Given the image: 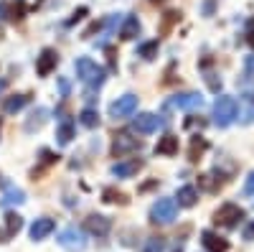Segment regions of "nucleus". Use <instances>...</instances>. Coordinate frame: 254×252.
I'll list each match as a JSON object with an SVG mask.
<instances>
[{
  "label": "nucleus",
  "mask_w": 254,
  "mask_h": 252,
  "mask_svg": "<svg viewBox=\"0 0 254 252\" xmlns=\"http://www.w3.org/2000/svg\"><path fill=\"white\" fill-rule=\"evenodd\" d=\"M214 5L216 0H203V15H214Z\"/></svg>",
  "instance_id": "2f4dec72"
},
{
  "label": "nucleus",
  "mask_w": 254,
  "mask_h": 252,
  "mask_svg": "<svg viewBox=\"0 0 254 252\" xmlns=\"http://www.w3.org/2000/svg\"><path fill=\"white\" fill-rule=\"evenodd\" d=\"M178 214V204L176 199H158L153 206H150V222L153 224H171Z\"/></svg>",
  "instance_id": "7ed1b4c3"
},
{
  "label": "nucleus",
  "mask_w": 254,
  "mask_h": 252,
  "mask_svg": "<svg viewBox=\"0 0 254 252\" xmlns=\"http://www.w3.org/2000/svg\"><path fill=\"white\" fill-rule=\"evenodd\" d=\"M56 138H59V145H69L71 138H74V122H71V120H61Z\"/></svg>",
  "instance_id": "aec40b11"
},
{
  "label": "nucleus",
  "mask_w": 254,
  "mask_h": 252,
  "mask_svg": "<svg viewBox=\"0 0 254 252\" xmlns=\"http://www.w3.org/2000/svg\"><path fill=\"white\" fill-rule=\"evenodd\" d=\"M206 148H208V143H206L203 138H198V135H196V138H193V143H190L188 158H190V161H198V156H201V153H203Z\"/></svg>",
  "instance_id": "393cba45"
},
{
  "label": "nucleus",
  "mask_w": 254,
  "mask_h": 252,
  "mask_svg": "<svg viewBox=\"0 0 254 252\" xmlns=\"http://www.w3.org/2000/svg\"><path fill=\"white\" fill-rule=\"evenodd\" d=\"M137 33H140V20H137V15H127L125 23H122V28H120V38L132 41Z\"/></svg>",
  "instance_id": "f3484780"
},
{
  "label": "nucleus",
  "mask_w": 254,
  "mask_h": 252,
  "mask_svg": "<svg viewBox=\"0 0 254 252\" xmlns=\"http://www.w3.org/2000/svg\"><path fill=\"white\" fill-rule=\"evenodd\" d=\"M56 64H59V54H56L54 49H44V51H41V56L36 59V72H38V77H49V74L56 69Z\"/></svg>",
  "instance_id": "9d476101"
},
{
  "label": "nucleus",
  "mask_w": 254,
  "mask_h": 252,
  "mask_svg": "<svg viewBox=\"0 0 254 252\" xmlns=\"http://www.w3.org/2000/svg\"><path fill=\"white\" fill-rule=\"evenodd\" d=\"M155 153L158 156H176L178 153V138L176 135H163L155 145Z\"/></svg>",
  "instance_id": "2eb2a0df"
},
{
  "label": "nucleus",
  "mask_w": 254,
  "mask_h": 252,
  "mask_svg": "<svg viewBox=\"0 0 254 252\" xmlns=\"http://www.w3.org/2000/svg\"><path fill=\"white\" fill-rule=\"evenodd\" d=\"M59 245L66 252H84L87 250V235L79 227H66L59 232Z\"/></svg>",
  "instance_id": "20e7f679"
},
{
  "label": "nucleus",
  "mask_w": 254,
  "mask_h": 252,
  "mask_svg": "<svg viewBox=\"0 0 254 252\" xmlns=\"http://www.w3.org/2000/svg\"><path fill=\"white\" fill-rule=\"evenodd\" d=\"M102 201H107V204H125L127 199H125V194H120V191H115V188H104L102 191Z\"/></svg>",
  "instance_id": "a878e982"
},
{
  "label": "nucleus",
  "mask_w": 254,
  "mask_h": 252,
  "mask_svg": "<svg viewBox=\"0 0 254 252\" xmlns=\"http://www.w3.org/2000/svg\"><path fill=\"white\" fill-rule=\"evenodd\" d=\"M244 194H247V196H254V171L249 173V178H247V183H244Z\"/></svg>",
  "instance_id": "c756f323"
},
{
  "label": "nucleus",
  "mask_w": 254,
  "mask_h": 252,
  "mask_svg": "<svg viewBox=\"0 0 254 252\" xmlns=\"http://www.w3.org/2000/svg\"><path fill=\"white\" fill-rule=\"evenodd\" d=\"M178 15L181 13H176V10H168L165 13V18H163V26H160V33H168L173 28V23H178Z\"/></svg>",
  "instance_id": "cd10ccee"
},
{
  "label": "nucleus",
  "mask_w": 254,
  "mask_h": 252,
  "mask_svg": "<svg viewBox=\"0 0 254 252\" xmlns=\"http://www.w3.org/2000/svg\"><path fill=\"white\" fill-rule=\"evenodd\" d=\"M237 115H239V104H237L234 97H226V94L216 97V102H214V122L219 125V128H229V125L237 120Z\"/></svg>",
  "instance_id": "f03ea898"
},
{
  "label": "nucleus",
  "mask_w": 254,
  "mask_h": 252,
  "mask_svg": "<svg viewBox=\"0 0 254 252\" xmlns=\"http://www.w3.org/2000/svg\"><path fill=\"white\" fill-rule=\"evenodd\" d=\"M84 15H87V8H79V10H76V13H74V18H71V20H69V26H71V23H76V20H81V18H84Z\"/></svg>",
  "instance_id": "473e14b6"
},
{
  "label": "nucleus",
  "mask_w": 254,
  "mask_h": 252,
  "mask_svg": "<svg viewBox=\"0 0 254 252\" xmlns=\"http://www.w3.org/2000/svg\"><path fill=\"white\" fill-rule=\"evenodd\" d=\"M176 199H178V206H196V201H198L196 186H181L178 194H176Z\"/></svg>",
  "instance_id": "a211bd4d"
},
{
  "label": "nucleus",
  "mask_w": 254,
  "mask_h": 252,
  "mask_svg": "<svg viewBox=\"0 0 254 252\" xmlns=\"http://www.w3.org/2000/svg\"><path fill=\"white\" fill-rule=\"evenodd\" d=\"M46 117H49V110H44V107H38L31 117H28V122H26V133H33V130H41L44 128V122H46Z\"/></svg>",
  "instance_id": "6ab92c4d"
},
{
  "label": "nucleus",
  "mask_w": 254,
  "mask_h": 252,
  "mask_svg": "<svg viewBox=\"0 0 254 252\" xmlns=\"http://www.w3.org/2000/svg\"><path fill=\"white\" fill-rule=\"evenodd\" d=\"M132 128H135L137 133H142V135H150V133H155V130L160 128V117L153 115V112H140V115L132 120Z\"/></svg>",
  "instance_id": "1a4fd4ad"
},
{
  "label": "nucleus",
  "mask_w": 254,
  "mask_h": 252,
  "mask_svg": "<svg viewBox=\"0 0 254 252\" xmlns=\"http://www.w3.org/2000/svg\"><path fill=\"white\" fill-rule=\"evenodd\" d=\"M140 168H142V161H140V158L120 161V163L112 166V176H117V178H132V176L140 171Z\"/></svg>",
  "instance_id": "f8f14e48"
},
{
  "label": "nucleus",
  "mask_w": 254,
  "mask_h": 252,
  "mask_svg": "<svg viewBox=\"0 0 254 252\" xmlns=\"http://www.w3.org/2000/svg\"><path fill=\"white\" fill-rule=\"evenodd\" d=\"M79 122L84 125V128H97V125H99V115H97V110H92V107L81 110V115H79Z\"/></svg>",
  "instance_id": "b1692460"
},
{
  "label": "nucleus",
  "mask_w": 254,
  "mask_h": 252,
  "mask_svg": "<svg viewBox=\"0 0 254 252\" xmlns=\"http://www.w3.org/2000/svg\"><path fill=\"white\" fill-rule=\"evenodd\" d=\"M20 229H23V217L20 214H15V212H10L8 217H5V235L8 237H13V235H18Z\"/></svg>",
  "instance_id": "4be33fe9"
},
{
  "label": "nucleus",
  "mask_w": 254,
  "mask_h": 252,
  "mask_svg": "<svg viewBox=\"0 0 254 252\" xmlns=\"http://www.w3.org/2000/svg\"><path fill=\"white\" fill-rule=\"evenodd\" d=\"M173 107L183 110V112H193V110H201L203 107V97L198 92H183V94H176L171 99Z\"/></svg>",
  "instance_id": "6e6552de"
},
{
  "label": "nucleus",
  "mask_w": 254,
  "mask_h": 252,
  "mask_svg": "<svg viewBox=\"0 0 254 252\" xmlns=\"http://www.w3.org/2000/svg\"><path fill=\"white\" fill-rule=\"evenodd\" d=\"M26 102H28V94H10V97L5 99V104H3V110H5L8 115H13V112H18V110H23Z\"/></svg>",
  "instance_id": "412c9836"
},
{
  "label": "nucleus",
  "mask_w": 254,
  "mask_h": 252,
  "mask_svg": "<svg viewBox=\"0 0 254 252\" xmlns=\"http://www.w3.org/2000/svg\"><path fill=\"white\" fill-rule=\"evenodd\" d=\"M54 229H56V222H54V219L41 217V219H36V222L31 224L28 235H31V240H33V242H41V240H46V237L54 232Z\"/></svg>",
  "instance_id": "9b49d317"
},
{
  "label": "nucleus",
  "mask_w": 254,
  "mask_h": 252,
  "mask_svg": "<svg viewBox=\"0 0 254 252\" xmlns=\"http://www.w3.org/2000/svg\"><path fill=\"white\" fill-rule=\"evenodd\" d=\"M137 56H142L145 61H150L158 56V41H145V44L137 46Z\"/></svg>",
  "instance_id": "5701e85b"
},
{
  "label": "nucleus",
  "mask_w": 254,
  "mask_h": 252,
  "mask_svg": "<svg viewBox=\"0 0 254 252\" xmlns=\"http://www.w3.org/2000/svg\"><path fill=\"white\" fill-rule=\"evenodd\" d=\"M137 148H140V140L132 138V135H127V133H117L115 140H112V156H115V158H122V156L132 153V151H137Z\"/></svg>",
  "instance_id": "0eeeda50"
},
{
  "label": "nucleus",
  "mask_w": 254,
  "mask_h": 252,
  "mask_svg": "<svg viewBox=\"0 0 254 252\" xmlns=\"http://www.w3.org/2000/svg\"><path fill=\"white\" fill-rule=\"evenodd\" d=\"M59 89H61V97H69V79H59Z\"/></svg>",
  "instance_id": "7c9ffc66"
},
{
  "label": "nucleus",
  "mask_w": 254,
  "mask_h": 252,
  "mask_svg": "<svg viewBox=\"0 0 254 252\" xmlns=\"http://www.w3.org/2000/svg\"><path fill=\"white\" fill-rule=\"evenodd\" d=\"M99 26H102V23H92V26H89L87 31H84V38H89V36H92L94 31H99Z\"/></svg>",
  "instance_id": "f704fd0d"
},
{
  "label": "nucleus",
  "mask_w": 254,
  "mask_h": 252,
  "mask_svg": "<svg viewBox=\"0 0 254 252\" xmlns=\"http://www.w3.org/2000/svg\"><path fill=\"white\" fill-rule=\"evenodd\" d=\"M244 240H249V242L254 240V222H252V224H249V227L244 229Z\"/></svg>",
  "instance_id": "72a5a7b5"
},
{
  "label": "nucleus",
  "mask_w": 254,
  "mask_h": 252,
  "mask_svg": "<svg viewBox=\"0 0 254 252\" xmlns=\"http://www.w3.org/2000/svg\"><path fill=\"white\" fill-rule=\"evenodd\" d=\"M242 219H244V212L237 204H221L214 214V222L221 224V227H237Z\"/></svg>",
  "instance_id": "423d86ee"
},
{
  "label": "nucleus",
  "mask_w": 254,
  "mask_h": 252,
  "mask_svg": "<svg viewBox=\"0 0 254 252\" xmlns=\"http://www.w3.org/2000/svg\"><path fill=\"white\" fill-rule=\"evenodd\" d=\"M26 201V194L20 191V188H15V186H10V183H5V194H3V199H0V204L3 206H20Z\"/></svg>",
  "instance_id": "dca6fc26"
},
{
  "label": "nucleus",
  "mask_w": 254,
  "mask_h": 252,
  "mask_svg": "<svg viewBox=\"0 0 254 252\" xmlns=\"http://www.w3.org/2000/svg\"><path fill=\"white\" fill-rule=\"evenodd\" d=\"M5 240H8V235H5V232H0V242H5Z\"/></svg>",
  "instance_id": "c9c22d12"
},
{
  "label": "nucleus",
  "mask_w": 254,
  "mask_h": 252,
  "mask_svg": "<svg viewBox=\"0 0 254 252\" xmlns=\"http://www.w3.org/2000/svg\"><path fill=\"white\" fill-rule=\"evenodd\" d=\"M87 229L92 235H97V237H104V235H110V229H112V219L110 217H102V214H92V217H87Z\"/></svg>",
  "instance_id": "ddd939ff"
},
{
  "label": "nucleus",
  "mask_w": 254,
  "mask_h": 252,
  "mask_svg": "<svg viewBox=\"0 0 254 252\" xmlns=\"http://www.w3.org/2000/svg\"><path fill=\"white\" fill-rule=\"evenodd\" d=\"M135 110H137V94H130V92H127V94L117 97V99L110 104V117L125 120V117H132Z\"/></svg>",
  "instance_id": "39448f33"
},
{
  "label": "nucleus",
  "mask_w": 254,
  "mask_h": 252,
  "mask_svg": "<svg viewBox=\"0 0 254 252\" xmlns=\"http://www.w3.org/2000/svg\"><path fill=\"white\" fill-rule=\"evenodd\" d=\"M201 242L208 252H226L229 250V242L224 237H219L216 232H211V229H206V232H201Z\"/></svg>",
  "instance_id": "4468645a"
},
{
  "label": "nucleus",
  "mask_w": 254,
  "mask_h": 252,
  "mask_svg": "<svg viewBox=\"0 0 254 252\" xmlns=\"http://www.w3.org/2000/svg\"><path fill=\"white\" fill-rule=\"evenodd\" d=\"M145 252H165V240L163 237H150L145 242Z\"/></svg>",
  "instance_id": "bb28decb"
},
{
  "label": "nucleus",
  "mask_w": 254,
  "mask_h": 252,
  "mask_svg": "<svg viewBox=\"0 0 254 252\" xmlns=\"http://www.w3.org/2000/svg\"><path fill=\"white\" fill-rule=\"evenodd\" d=\"M254 79V56L247 59V69H244V84Z\"/></svg>",
  "instance_id": "c85d7f7f"
},
{
  "label": "nucleus",
  "mask_w": 254,
  "mask_h": 252,
  "mask_svg": "<svg viewBox=\"0 0 254 252\" xmlns=\"http://www.w3.org/2000/svg\"><path fill=\"white\" fill-rule=\"evenodd\" d=\"M74 69H76V77L79 82L84 84V87H89V89H99L104 79H107V72H104L97 61H92L89 56H81L74 61Z\"/></svg>",
  "instance_id": "f257e3e1"
}]
</instances>
